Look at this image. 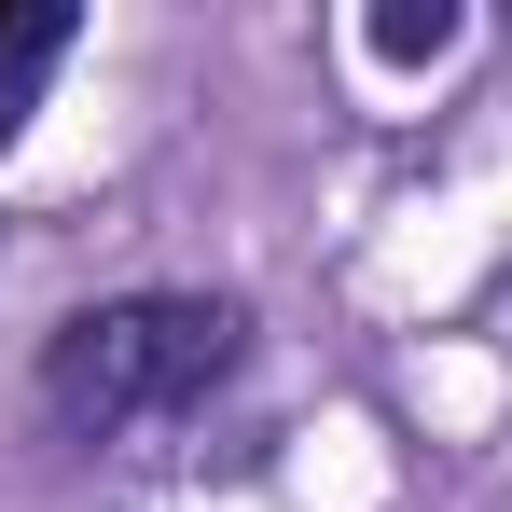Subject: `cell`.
<instances>
[{
    "label": "cell",
    "mask_w": 512,
    "mask_h": 512,
    "mask_svg": "<svg viewBox=\"0 0 512 512\" xmlns=\"http://www.w3.org/2000/svg\"><path fill=\"white\" fill-rule=\"evenodd\" d=\"M457 42H471V0H374L360 14V56L374 70H443Z\"/></svg>",
    "instance_id": "3"
},
{
    "label": "cell",
    "mask_w": 512,
    "mask_h": 512,
    "mask_svg": "<svg viewBox=\"0 0 512 512\" xmlns=\"http://www.w3.org/2000/svg\"><path fill=\"white\" fill-rule=\"evenodd\" d=\"M84 42V14L70 0H0V153L42 125V84H56V56Z\"/></svg>",
    "instance_id": "2"
},
{
    "label": "cell",
    "mask_w": 512,
    "mask_h": 512,
    "mask_svg": "<svg viewBox=\"0 0 512 512\" xmlns=\"http://www.w3.org/2000/svg\"><path fill=\"white\" fill-rule=\"evenodd\" d=\"M236 360H250L236 291H125V305H84L42 333V416L70 443H111L139 416H194Z\"/></svg>",
    "instance_id": "1"
}]
</instances>
